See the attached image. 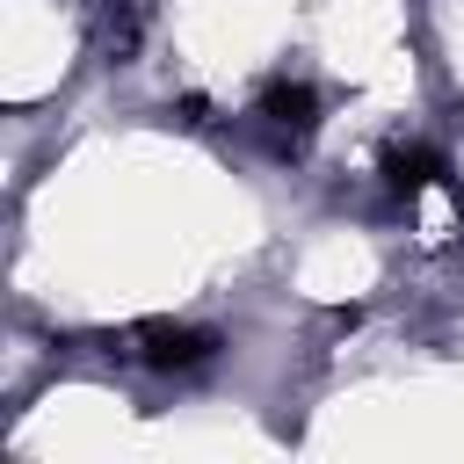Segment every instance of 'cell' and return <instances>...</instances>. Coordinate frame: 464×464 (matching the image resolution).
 Returning <instances> with one entry per match:
<instances>
[{
    "instance_id": "cell-1",
    "label": "cell",
    "mask_w": 464,
    "mask_h": 464,
    "mask_svg": "<svg viewBox=\"0 0 464 464\" xmlns=\"http://www.w3.org/2000/svg\"><path fill=\"white\" fill-rule=\"evenodd\" d=\"M109 355L138 362V370H203L218 355V334L188 326V319H138V326L109 334Z\"/></svg>"
},
{
    "instance_id": "cell-2",
    "label": "cell",
    "mask_w": 464,
    "mask_h": 464,
    "mask_svg": "<svg viewBox=\"0 0 464 464\" xmlns=\"http://www.w3.org/2000/svg\"><path fill=\"white\" fill-rule=\"evenodd\" d=\"M254 130H261V145L268 152H304V138L319 130V94L304 87V80H268L261 87V102H254Z\"/></svg>"
},
{
    "instance_id": "cell-3",
    "label": "cell",
    "mask_w": 464,
    "mask_h": 464,
    "mask_svg": "<svg viewBox=\"0 0 464 464\" xmlns=\"http://www.w3.org/2000/svg\"><path fill=\"white\" fill-rule=\"evenodd\" d=\"M435 181H442V160H435L428 145H399V152L384 160V188L406 196V203H413V196H435Z\"/></svg>"
}]
</instances>
